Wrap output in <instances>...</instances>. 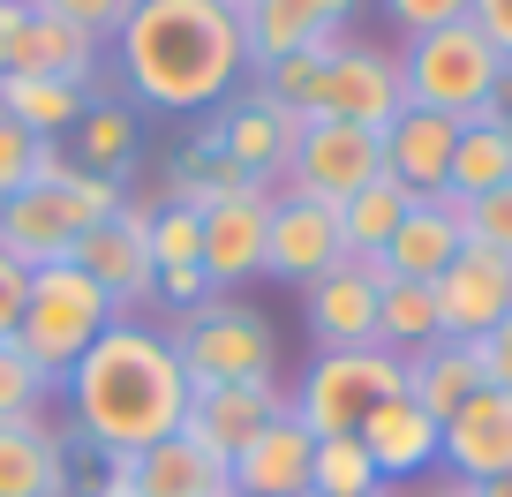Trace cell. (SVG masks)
<instances>
[{
	"mask_svg": "<svg viewBox=\"0 0 512 497\" xmlns=\"http://www.w3.org/2000/svg\"><path fill=\"white\" fill-rule=\"evenodd\" d=\"M128 497H234V490H226L219 452H204L189 430H174L144 460H128Z\"/></svg>",
	"mask_w": 512,
	"mask_h": 497,
	"instance_id": "cell-24",
	"label": "cell"
},
{
	"mask_svg": "<svg viewBox=\"0 0 512 497\" xmlns=\"http://www.w3.org/2000/svg\"><path fill=\"white\" fill-rule=\"evenodd\" d=\"M482 121L512 136V68H505V76H497V91H490V106H482Z\"/></svg>",
	"mask_w": 512,
	"mask_h": 497,
	"instance_id": "cell-43",
	"label": "cell"
},
{
	"mask_svg": "<svg viewBox=\"0 0 512 497\" xmlns=\"http://www.w3.org/2000/svg\"><path fill=\"white\" fill-rule=\"evenodd\" d=\"M23 23H31V0H0V76L16 68V38H23Z\"/></svg>",
	"mask_w": 512,
	"mask_h": 497,
	"instance_id": "cell-42",
	"label": "cell"
},
{
	"mask_svg": "<svg viewBox=\"0 0 512 497\" xmlns=\"http://www.w3.org/2000/svg\"><path fill=\"white\" fill-rule=\"evenodd\" d=\"M309 497H384V482H377V467H369L362 437H317Z\"/></svg>",
	"mask_w": 512,
	"mask_h": 497,
	"instance_id": "cell-33",
	"label": "cell"
},
{
	"mask_svg": "<svg viewBox=\"0 0 512 497\" xmlns=\"http://www.w3.org/2000/svg\"><path fill=\"white\" fill-rule=\"evenodd\" d=\"M151 211H159V196H121V211H113V219H98L91 234L68 249V264H76V272L113 302V317H128V309H151V302H159V264H151Z\"/></svg>",
	"mask_w": 512,
	"mask_h": 497,
	"instance_id": "cell-7",
	"label": "cell"
},
{
	"mask_svg": "<svg viewBox=\"0 0 512 497\" xmlns=\"http://www.w3.org/2000/svg\"><path fill=\"white\" fill-rule=\"evenodd\" d=\"M392 392H400V354L347 347V354H317L309 377L287 392V400H294V415L309 422V437H354L362 415L377 400H392Z\"/></svg>",
	"mask_w": 512,
	"mask_h": 497,
	"instance_id": "cell-8",
	"label": "cell"
},
{
	"mask_svg": "<svg viewBox=\"0 0 512 497\" xmlns=\"http://www.w3.org/2000/svg\"><path fill=\"white\" fill-rule=\"evenodd\" d=\"M415 497H475V482H445V490H415Z\"/></svg>",
	"mask_w": 512,
	"mask_h": 497,
	"instance_id": "cell-45",
	"label": "cell"
},
{
	"mask_svg": "<svg viewBox=\"0 0 512 497\" xmlns=\"http://www.w3.org/2000/svg\"><path fill=\"white\" fill-rule=\"evenodd\" d=\"M0 497H68V437L46 415L0 422Z\"/></svg>",
	"mask_w": 512,
	"mask_h": 497,
	"instance_id": "cell-23",
	"label": "cell"
},
{
	"mask_svg": "<svg viewBox=\"0 0 512 497\" xmlns=\"http://www.w3.org/2000/svg\"><path fill=\"white\" fill-rule=\"evenodd\" d=\"M31 8H46V16L76 23V31H91L98 46H113L121 38V23L136 16V0H31Z\"/></svg>",
	"mask_w": 512,
	"mask_h": 497,
	"instance_id": "cell-36",
	"label": "cell"
},
{
	"mask_svg": "<svg viewBox=\"0 0 512 497\" xmlns=\"http://www.w3.org/2000/svg\"><path fill=\"white\" fill-rule=\"evenodd\" d=\"M98 61H106V46H98L91 31H76V23L31 8V23H23V38H16V68H8V76H53V83L91 91V83H98Z\"/></svg>",
	"mask_w": 512,
	"mask_h": 497,
	"instance_id": "cell-26",
	"label": "cell"
},
{
	"mask_svg": "<svg viewBox=\"0 0 512 497\" xmlns=\"http://www.w3.org/2000/svg\"><path fill=\"white\" fill-rule=\"evenodd\" d=\"M159 332H166V347H174L189 392H211V385H264V377H272V362H279L272 324L256 317L249 302H226V294L181 309V317L159 324Z\"/></svg>",
	"mask_w": 512,
	"mask_h": 497,
	"instance_id": "cell-4",
	"label": "cell"
},
{
	"mask_svg": "<svg viewBox=\"0 0 512 497\" xmlns=\"http://www.w3.org/2000/svg\"><path fill=\"white\" fill-rule=\"evenodd\" d=\"M437 430H445L437 415H422L407 392H392V400H377L362 415V430H354V437H362L377 482H415L422 467H437Z\"/></svg>",
	"mask_w": 512,
	"mask_h": 497,
	"instance_id": "cell-22",
	"label": "cell"
},
{
	"mask_svg": "<svg viewBox=\"0 0 512 497\" xmlns=\"http://www.w3.org/2000/svg\"><path fill=\"white\" fill-rule=\"evenodd\" d=\"M407 204H415V196H407L392 174H377L362 196H347V204H339V241H347V257H384V241L400 234Z\"/></svg>",
	"mask_w": 512,
	"mask_h": 497,
	"instance_id": "cell-31",
	"label": "cell"
},
{
	"mask_svg": "<svg viewBox=\"0 0 512 497\" xmlns=\"http://www.w3.org/2000/svg\"><path fill=\"white\" fill-rule=\"evenodd\" d=\"M437 339V294L415 287V279H384L377 294V347L384 354H415Z\"/></svg>",
	"mask_w": 512,
	"mask_h": 497,
	"instance_id": "cell-32",
	"label": "cell"
},
{
	"mask_svg": "<svg viewBox=\"0 0 512 497\" xmlns=\"http://www.w3.org/2000/svg\"><path fill=\"white\" fill-rule=\"evenodd\" d=\"M430 294H437V339L475 347L490 324L512 317V257H497V249H475V241H467Z\"/></svg>",
	"mask_w": 512,
	"mask_h": 497,
	"instance_id": "cell-13",
	"label": "cell"
},
{
	"mask_svg": "<svg viewBox=\"0 0 512 497\" xmlns=\"http://www.w3.org/2000/svg\"><path fill=\"white\" fill-rule=\"evenodd\" d=\"M23 287H31V272H23V264H8V257H0V302H23Z\"/></svg>",
	"mask_w": 512,
	"mask_h": 497,
	"instance_id": "cell-44",
	"label": "cell"
},
{
	"mask_svg": "<svg viewBox=\"0 0 512 497\" xmlns=\"http://www.w3.org/2000/svg\"><path fill=\"white\" fill-rule=\"evenodd\" d=\"M475 369H482V385H490V392H512V317L475 339Z\"/></svg>",
	"mask_w": 512,
	"mask_h": 497,
	"instance_id": "cell-40",
	"label": "cell"
},
{
	"mask_svg": "<svg viewBox=\"0 0 512 497\" xmlns=\"http://www.w3.org/2000/svg\"><path fill=\"white\" fill-rule=\"evenodd\" d=\"M287 392H279V377H264V385H211V392H189V415H181V430L196 437L204 452H219V460H234L241 445H249L256 430L272 415H287Z\"/></svg>",
	"mask_w": 512,
	"mask_h": 497,
	"instance_id": "cell-19",
	"label": "cell"
},
{
	"mask_svg": "<svg viewBox=\"0 0 512 497\" xmlns=\"http://www.w3.org/2000/svg\"><path fill=\"white\" fill-rule=\"evenodd\" d=\"M309 467H317V437L287 407V415H272L226 460V490L234 497H309Z\"/></svg>",
	"mask_w": 512,
	"mask_h": 497,
	"instance_id": "cell-14",
	"label": "cell"
},
{
	"mask_svg": "<svg viewBox=\"0 0 512 497\" xmlns=\"http://www.w3.org/2000/svg\"><path fill=\"white\" fill-rule=\"evenodd\" d=\"M53 377L31 362V354L16 347V332L0 339V422H31V415H46V400H53Z\"/></svg>",
	"mask_w": 512,
	"mask_h": 497,
	"instance_id": "cell-34",
	"label": "cell"
},
{
	"mask_svg": "<svg viewBox=\"0 0 512 497\" xmlns=\"http://www.w3.org/2000/svg\"><path fill=\"white\" fill-rule=\"evenodd\" d=\"M196 219H204V279H211V294L249 287V279L264 272L272 189H234V196H219L211 211H196Z\"/></svg>",
	"mask_w": 512,
	"mask_h": 497,
	"instance_id": "cell-15",
	"label": "cell"
},
{
	"mask_svg": "<svg viewBox=\"0 0 512 497\" xmlns=\"http://www.w3.org/2000/svg\"><path fill=\"white\" fill-rule=\"evenodd\" d=\"M106 324H113V302H106V294H98L76 264H46V272H31V287H23L16 347L46 369L53 385H61L68 369L83 362V347H91Z\"/></svg>",
	"mask_w": 512,
	"mask_h": 497,
	"instance_id": "cell-6",
	"label": "cell"
},
{
	"mask_svg": "<svg viewBox=\"0 0 512 497\" xmlns=\"http://www.w3.org/2000/svg\"><path fill=\"white\" fill-rule=\"evenodd\" d=\"M61 392H68L76 437L98 460H144L189 415V377H181L166 332L159 324H136V317H113L83 347V362L61 377Z\"/></svg>",
	"mask_w": 512,
	"mask_h": 497,
	"instance_id": "cell-1",
	"label": "cell"
},
{
	"mask_svg": "<svg viewBox=\"0 0 512 497\" xmlns=\"http://www.w3.org/2000/svg\"><path fill=\"white\" fill-rule=\"evenodd\" d=\"M128 189H113V181L83 174V166H61V174H31L8 204H0V257L23 264V272H46V264H68V249H76L83 234H91L98 219H113L121 211Z\"/></svg>",
	"mask_w": 512,
	"mask_h": 497,
	"instance_id": "cell-3",
	"label": "cell"
},
{
	"mask_svg": "<svg viewBox=\"0 0 512 497\" xmlns=\"http://www.w3.org/2000/svg\"><path fill=\"white\" fill-rule=\"evenodd\" d=\"M467 23L497 46V61L512 68V0H467Z\"/></svg>",
	"mask_w": 512,
	"mask_h": 497,
	"instance_id": "cell-41",
	"label": "cell"
},
{
	"mask_svg": "<svg viewBox=\"0 0 512 497\" xmlns=\"http://www.w3.org/2000/svg\"><path fill=\"white\" fill-rule=\"evenodd\" d=\"M113 61L128 76V98L151 113H211L249 76L241 16H226L219 0H136Z\"/></svg>",
	"mask_w": 512,
	"mask_h": 497,
	"instance_id": "cell-2",
	"label": "cell"
},
{
	"mask_svg": "<svg viewBox=\"0 0 512 497\" xmlns=\"http://www.w3.org/2000/svg\"><path fill=\"white\" fill-rule=\"evenodd\" d=\"M400 392L422 407V415L452 422L467 400L482 392V369H475V347H460V339H430V347L400 354Z\"/></svg>",
	"mask_w": 512,
	"mask_h": 497,
	"instance_id": "cell-25",
	"label": "cell"
},
{
	"mask_svg": "<svg viewBox=\"0 0 512 497\" xmlns=\"http://www.w3.org/2000/svg\"><path fill=\"white\" fill-rule=\"evenodd\" d=\"M347 16H354V0H256L249 16H241L249 68H272L287 53H309V46H339Z\"/></svg>",
	"mask_w": 512,
	"mask_h": 497,
	"instance_id": "cell-17",
	"label": "cell"
},
{
	"mask_svg": "<svg viewBox=\"0 0 512 497\" xmlns=\"http://www.w3.org/2000/svg\"><path fill=\"white\" fill-rule=\"evenodd\" d=\"M234 189H249V181H241L234 166L219 159V144H211V136H196V144H181L174 159H166V189H159V204L211 211L219 196H234Z\"/></svg>",
	"mask_w": 512,
	"mask_h": 497,
	"instance_id": "cell-30",
	"label": "cell"
},
{
	"mask_svg": "<svg viewBox=\"0 0 512 497\" xmlns=\"http://www.w3.org/2000/svg\"><path fill=\"white\" fill-rule=\"evenodd\" d=\"M497 76H505V61H497V46L475 31V23H445V31H422L400 46V83H407V106L422 113H445V121H475L482 106H490Z\"/></svg>",
	"mask_w": 512,
	"mask_h": 497,
	"instance_id": "cell-5",
	"label": "cell"
},
{
	"mask_svg": "<svg viewBox=\"0 0 512 497\" xmlns=\"http://www.w3.org/2000/svg\"><path fill=\"white\" fill-rule=\"evenodd\" d=\"M384 497H392V490H384Z\"/></svg>",
	"mask_w": 512,
	"mask_h": 497,
	"instance_id": "cell-48",
	"label": "cell"
},
{
	"mask_svg": "<svg viewBox=\"0 0 512 497\" xmlns=\"http://www.w3.org/2000/svg\"><path fill=\"white\" fill-rule=\"evenodd\" d=\"M437 460L452 467V482H497V475H512V392L482 385L475 400L437 430Z\"/></svg>",
	"mask_w": 512,
	"mask_h": 497,
	"instance_id": "cell-18",
	"label": "cell"
},
{
	"mask_svg": "<svg viewBox=\"0 0 512 497\" xmlns=\"http://www.w3.org/2000/svg\"><path fill=\"white\" fill-rule=\"evenodd\" d=\"M460 219H467V241H475V249L512 257V181L490 189V196H475V204H460Z\"/></svg>",
	"mask_w": 512,
	"mask_h": 497,
	"instance_id": "cell-37",
	"label": "cell"
},
{
	"mask_svg": "<svg viewBox=\"0 0 512 497\" xmlns=\"http://www.w3.org/2000/svg\"><path fill=\"white\" fill-rule=\"evenodd\" d=\"M512 181V136L505 129H490V121H460V144H452V181H445V196L452 204H475V196H490V189H505Z\"/></svg>",
	"mask_w": 512,
	"mask_h": 497,
	"instance_id": "cell-29",
	"label": "cell"
},
{
	"mask_svg": "<svg viewBox=\"0 0 512 497\" xmlns=\"http://www.w3.org/2000/svg\"><path fill=\"white\" fill-rule=\"evenodd\" d=\"M384 16L400 23L407 38H422V31H445V23H460L467 16V0H377Z\"/></svg>",
	"mask_w": 512,
	"mask_h": 497,
	"instance_id": "cell-39",
	"label": "cell"
},
{
	"mask_svg": "<svg viewBox=\"0 0 512 497\" xmlns=\"http://www.w3.org/2000/svg\"><path fill=\"white\" fill-rule=\"evenodd\" d=\"M475 497H512V475H497V482H475Z\"/></svg>",
	"mask_w": 512,
	"mask_h": 497,
	"instance_id": "cell-46",
	"label": "cell"
},
{
	"mask_svg": "<svg viewBox=\"0 0 512 497\" xmlns=\"http://www.w3.org/2000/svg\"><path fill=\"white\" fill-rule=\"evenodd\" d=\"M377 136H384V174L400 181L407 196H445L460 121H445V113H422V106H400Z\"/></svg>",
	"mask_w": 512,
	"mask_h": 497,
	"instance_id": "cell-20",
	"label": "cell"
},
{
	"mask_svg": "<svg viewBox=\"0 0 512 497\" xmlns=\"http://www.w3.org/2000/svg\"><path fill=\"white\" fill-rule=\"evenodd\" d=\"M384 257H339L324 279L302 287V317L317 354H347V347H377V294H384Z\"/></svg>",
	"mask_w": 512,
	"mask_h": 497,
	"instance_id": "cell-12",
	"label": "cell"
},
{
	"mask_svg": "<svg viewBox=\"0 0 512 497\" xmlns=\"http://www.w3.org/2000/svg\"><path fill=\"white\" fill-rule=\"evenodd\" d=\"M151 264H159V279L204 272V219L181 211V204H159L151 211Z\"/></svg>",
	"mask_w": 512,
	"mask_h": 497,
	"instance_id": "cell-35",
	"label": "cell"
},
{
	"mask_svg": "<svg viewBox=\"0 0 512 497\" xmlns=\"http://www.w3.org/2000/svg\"><path fill=\"white\" fill-rule=\"evenodd\" d=\"M339 257H347V241H339V211H332V204H309V196H272L264 272L309 287V279H324Z\"/></svg>",
	"mask_w": 512,
	"mask_h": 497,
	"instance_id": "cell-16",
	"label": "cell"
},
{
	"mask_svg": "<svg viewBox=\"0 0 512 497\" xmlns=\"http://www.w3.org/2000/svg\"><path fill=\"white\" fill-rule=\"evenodd\" d=\"M302 129H309L302 113H287V106H272L264 91H249V98H226V106H219L211 144H219V159L234 166L249 189H272V196H279V181H287V166H294Z\"/></svg>",
	"mask_w": 512,
	"mask_h": 497,
	"instance_id": "cell-11",
	"label": "cell"
},
{
	"mask_svg": "<svg viewBox=\"0 0 512 497\" xmlns=\"http://www.w3.org/2000/svg\"><path fill=\"white\" fill-rule=\"evenodd\" d=\"M219 8H226V16H249V8H256V0H219Z\"/></svg>",
	"mask_w": 512,
	"mask_h": 497,
	"instance_id": "cell-47",
	"label": "cell"
},
{
	"mask_svg": "<svg viewBox=\"0 0 512 497\" xmlns=\"http://www.w3.org/2000/svg\"><path fill=\"white\" fill-rule=\"evenodd\" d=\"M61 151H68V166L128 189V174H136V159H144V129H136V113H128L121 98H91L83 121H76V136H68Z\"/></svg>",
	"mask_w": 512,
	"mask_h": 497,
	"instance_id": "cell-27",
	"label": "cell"
},
{
	"mask_svg": "<svg viewBox=\"0 0 512 497\" xmlns=\"http://www.w3.org/2000/svg\"><path fill=\"white\" fill-rule=\"evenodd\" d=\"M467 249V219L452 196H415L400 219V234L384 241V272L392 279H415V287H437L445 264Z\"/></svg>",
	"mask_w": 512,
	"mask_h": 497,
	"instance_id": "cell-21",
	"label": "cell"
},
{
	"mask_svg": "<svg viewBox=\"0 0 512 497\" xmlns=\"http://www.w3.org/2000/svg\"><path fill=\"white\" fill-rule=\"evenodd\" d=\"M31 174H38V136L16 129V121L0 113V204H8V196H16Z\"/></svg>",
	"mask_w": 512,
	"mask_h": 497,
	"instance_id": "cell-38",
	"label": "cell"
},
{
	"mask_svg": "<svg viewBox=\"0 0 512 497\" xmlns=\"http://www.w3.org/2000/svg\"><path fill=\"white\" fill-rule=\"evenodd\" d=\"M83 106H91V91H76V83H53V76H0V113L16 121V129H31L38 144H68L83 121Z\"/></svg>",
	"mask_w": 512,
	"mask_h": 497,
	"instance_id": "cell-28",
	"label": "cell"
},
{
	"mask_svg": "<svg viewBox=\"0 0 512 497\" xmlns=\"http://www.w3.org/2000/svg\"><path fill=\"white\" fill-rule=\"evenodd\" d=\"M384 174V136L377 129H354V121H309L302 144H294L287 166V189L279 196H309V204H347L362 196L369 181Z\"/></svg>",
	"mask_w": 512,
	"mask_h": 497,
	"instance_id": "cell-10",
	"label": "cell"
},
{
	"mask_svg": "<svg viewBox=\"0 0 512 497\" xmlns=\"http://www.w3.org/2000/svg\"><path fill=\"white\" fill-rule=\"evenodd\" d=\"M400 106H407V83H400V53H392V46L339 38V46L324 53V83H317L309 121H354V129H384Z\"/></svg>",
	"mask_w": 512,
	"mask_h": 497,
	"instance_id": "cell-9",
	"label": "cell"
}]
</instances>
